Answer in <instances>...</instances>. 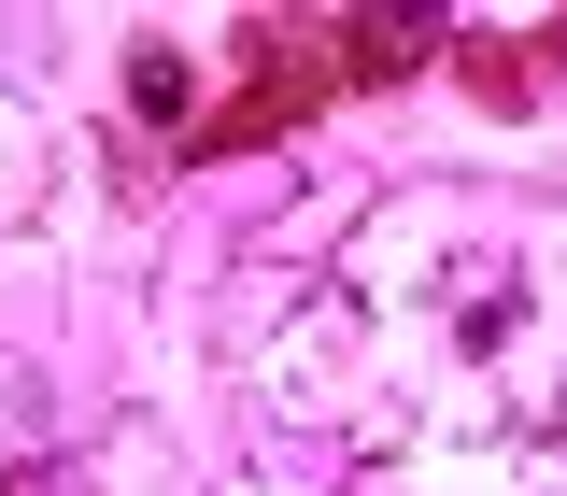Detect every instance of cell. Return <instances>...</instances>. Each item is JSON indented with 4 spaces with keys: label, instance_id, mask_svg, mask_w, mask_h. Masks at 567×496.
Segmentation results:
<instances>
[{
    "label": "cell",
    "instance_id": "6da1fadb",
    "mask_svg": "<svg viewBox=\"0 0 567 496\" xmlns=\"http://www.w3.org/2000/svg\"><path fill=\"white\" fill-rule=\"evenodd\" d=\"M241 85L199 114V156H256V142H284L298 114H327L341 100V58H327V14H256L241 29Z\"/></svg>",
    "mask_w": 567,
    "mask_h": 496
},
{
    "label": "cell",
    "instance_id": "7a4b0ae2",
    "mask_svg": "<svg viewBox=\"0 0 567 496\" xmlns=\"http://www.w3.org/2000/svg\"><path fill=\"white\" fill-rule=\"evenodd\" d=\"M128 100L156 114V128H199V71L171 58V43H142V58H128Z\"/></svg>",
    "mask_w": 567,
    "mask_h": 496
},
{
    "label": "cell",
    "instance_id": "3957f363",
    "mask_svg": "<svg viewBox=\"0 0 567 496\" xmlns=\"http://www.w3.org/2000/svg\"><path fill=\"white\" fill-rule=\"evenodd\" d=\"M14 496H85V483H71V468H14Z\"/></svg>",
    "mask_w": 567,
    "mask_h": 496
}]
</instances>
